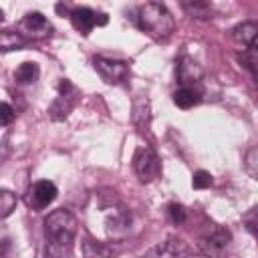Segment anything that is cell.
<instances>
[{
    "label": "cell",
    "mask_w": 258,
    "mask_h": 258,
    "mask_svg": "<svg viewBox=\"0 0 258 258\" xmlns=\"http://www.w3.org/2000/svg\"><path fill=\"white\" fill-rule=\"evenodd\" d=\"M131 119L135 123V127L145 133L149 129V123H151V109H149V99L139 95L135 101H133V113H131Z\"/></svg>",
    "instance_id": "11"
},
{
    "label": "cell",
    "mask_w": 258,
    "mask_h": 258,
    "mask_svg": "<svg viewBox=\"0 0 258 258\" xmlns=\"http://www.w3.org/2000/svg\"><path fill=\"white\" fill-rule=\"evenodd\" d=\"M167 212H169V218H171V222H173V224H183V222H185V218H187L185 208H183L181 204H175V202L167 206Z\"/></svg>",
    "instance_id": "22"
},
{
    "label": "cell",
    "mask_w": 258,
    "mask_h": 258,
    "mask_svg": "<svg viewBox=\"0 0 258 258\" xmlns=\"http://www.w3.org/2000/svg\"><path fill=\"white\" fill-rule=\"evenodd\" d=\"M56 185L48 179H38L34 181L30 187H28V194H26V204L32 208V210H44L48 204H52L56 200Z\"/></svg>",
    "instance_id": "6"
},
{
    "label": "cell",
    "mask_w": 258,
    "mask_h": 258,
    "mask_svg": "<svg viewBox=\"0 0 258 258\" xmlns=\"http://www.w3.org/2000/svg\"><path fill=\"white\" fill-rule=\"evenodd\" d=\"M38 77H40V69H38V64L32 62V60L22 62V64L14 71V81H16L18 85H30V83L38 81Z\"/></svg>",
    "instance_id": "15"
},
{
    "label": "cell",
    "mask_w": 258,
    "mask_h": 258,
    "mask_svg": "<svg viewBox=\"0 0 258 258\" xmlns=\"http://www.w3.org/2000/svg\"><path fill=\"white\" fill-rule=\"evenodd\" d=\"M187 258H212V256H208V254H189Z\"/></svg>",
    "instance_id": "26"
},
{
    "label": "cell",
    "mask_w": 258,
    "mask_h": 258,
    "mask_svg": "<svg viewBox=\"0 0 258 258\" xmlns=\"http://www.w3.org/2000/svg\"><path fill=\"white\" fill-rule=\"evenodd\" d=\"M83 252H85V258H113L111 250L107 246H103L101 242H95V240H85Z\"/></svg>",
    "instance_id": "19"
},
{
    "label": "cell",
    "mask_w": 258,
    "mask_h": 258,
    "mask_svg": "<svg viewBox=\"0 0 258 258\" xmlns=\"http://www.w3.org/2000/svg\"><path fill=\"white\" fill-rule=\"evenodd\" d=\"M200 101H202V97L194 87H181V89H177L173 93V103L177 107H181V109H191Z\"/></svg>",
    "instance_id": "17"
},
{
    "label": "cell",
    "mask_w": 258,
    "mask_h": 258,
    "mask_svg": "<svg viewBox=\"0 0 258 258\" xmlns=\"http://www.w3.org/2000/svg\"><path fill=\"white\" fill-rule=\"evenodd\" d=\"M191 252L187 250L185 244H181L179 240H165L157 246H153L145 258H187Z\"/></svg>",
    "instance_id": "10"
},
{
    "label": "cell",
    "mask_w": 258,
    "mask_h": 258,
    "mask_svg": "<svg viewBox=\"0 0 258 258\" xmlns=\"http://www.w3.org/2000/svg\"><path fill=\"white\" fill-rule=\"evenodd\" d=\"M256 34H258V24L254 20H248V22H242L238 24L234 30H232V36L238 44H242L244 48H250V46H256Z\"/></svg>",
    "instance_id": "14"
},
{
    "label": "cell",
    "mask_w": 258,
    "mask_h": 258,
    "mask_svg": "<svg viewBox=\"0 0 258 258\" xmlns=\"http://www.w3.org/2000/svg\"><path fill=\"white\" fill-rule=\"evenodd\" d=\"M240 60H242V64L252 73V77H256V46L244 48L242 54H240Z\"/></svg>",
    "instance_id": "21"
},
{
    "label": "cell",
    "mask_w": 258,
    "mask_h": 258,
    "mask_svg": "<svg viewBox=\"0 0 258 258\" xmlns=\"http://www.w3.org/2000/svg\"><path fill=\"white\" fill-rule=\"evenodd\" d=\"M16 194L10 191V189H0V220L10 216L12 210L16 208Z\"/></svg>",
    "instance_id": "20"
},
{
    "label": "cell",
    "mask_w": 258,
    "mask_h": 258,
    "mask_svg": "<svg viewBox=\"0 0 258 258\" xmlns=\"http://www.w3.org/2000/svg\"><path fill=\"white\" fill-rule=\"evenodd\" d=\"M77 236V220L69 210H54L44 220V240L46 254L60 258L73 248Z\"/></svg>",
    "instance_id": "1"
},
{
    "label": "cell",
    "mask_w": 258,
    "mask_h": 258,
    "mask_svg": "<svg viewBox=\"0 0 258 258\" xmlns=\"http://www.w3.org/2000/svg\"><path fill=\"white\" fill-rule=\"evenodd\" d=\"M230 240H232V236H230L228 230H224V228H214V232L204 240V250H206L208 256L216 258V254H220L224 248H228Z\"/></svg>",
    "instance_id": "13"
},
{
    "label": "cell",
    "mask_w": 258,
    "mask_h": 258,
    "mask_svg": "<svg viewBox=\"0 0 258 258\" xmlns=\"http://www.w3.org/2000/svg\"><path fill=\"white\" fill-rule=\"evenodd\" d=\"M191 185H194L196 189H206V187H210V185H212V175H210L208 171L200 169V171H196V173H194Z\"/></svg>",
    "instance_id": "23"
},
{
    "label": "cell",
    "mask_w": 258,
    "mask_h": 258,
    "mask_svg": "<svg viewBox=\"0 0 258 258\" xmlns=\"http://www.w3.org/2000/svg\"><path fill=\"white\" fill-rule=\"evenodd\" d=\"M256 147H252L250 151H248V155H246V167H248V171L252 173V175H256Z\"/></svg>",
    "instance_id": "25"
},
{
    "label": "cell",
    "mask_w": 258,
    "mask_h": 258,
    "mask_svg": "<svg viewBox=\"0 0 258 258\" xmlns=\"http://www.w3.org/2000/svg\"><path fill=\"white\" fill-rule=\"evenodd\" d=\"M133 169H135L139 181L149 183L161 173V163L151 147H139L133 155Z\"/></svg>",
    "instance_id": "4"
},
{
    "label": "cell",
    "mask_w": 258,
    "mask_h": 258,
    "mask_svg": "<svg viewBox=\"0 0 258 258\" xmlns=\"http://www.w3.org/2000/svg\"><path fill=\"white\" fill-rule=\"evenodd\" d=\"M129 224H131V216L123 208H117V210L113 208V214L107 216V232H109V236L119 238V236L127 234L129 232Z\"/></svg>",
    "instance_id": "12"
},
{
    "label": "cell",
    "mask_w": 258,
    "mask_h": 258,
    "mask_svg": "<svg viewBox=\"0 0 258 258\" xmlns=\"http://www.w3.org/2000/svg\"><path fill=\"white\" fill-rule=\"evenodd\" d=\"M71 22H73V26L81 32V34H89L95 26H103V24H107V14H103V12H95V10H91V8H87V6H79V8H75V10H71Z\"/></svg>",
    "instance_id": "7"
},
{
    "label": "cell",
    "mask_w": 258,
    "mask_h": 258,
    "mask_svg": "<svg viewBox=\"0 0 258 258\" xmlns=\"http://www.w3.org/2000/svg\"><path fill=\"white\" fill-rule=\"evenodd\" d=\"M137 24L155 40H165L171 36L175 22L171 12L159 2H145L137 10Z\"/></svg>",
    "instance_id": "2"
},
{
    "label": "cell",
    "mask_w": 258,
    "mask_h": 258,
    "mask_svg": "<svg viewBox=\"0 0 258 258\" xmlns=\"http://www.w3.org/2000/svg\"><path fill=\"white\" fill-rule=\"evenodd\" d=\"M93 67L99 73V77L109 83V85H117L123 83L129 77V64L125 60H117V58H107V56H95L93 58Z\"/></svg>",
    "instance_id": "5"
},
{
    "label": "cell",
    "mask_w": 258,
    "mask_h": 258,
    "mask_svg": "<svg viewBox=\"0 0 258 258\" xmlns=\"http://www.w3.org/2000/svg\"><path fill=\"white\" fill-rule=\"evenodd\" d=\"M75 97H77L75 85H73L69 79H60V83H58V97H56V101H54L52 107H50L52 119H62V117H67L69 111L73 109Z\"/></svg>",
    "instance_id": "9"
},
{
    "label": "cell",
    "mask_w": 258,
    "mask_h": 258,
    "mask_svg": "<svg viewBox=\"0 0 258 258\" xmlns=\"http://www.w3.org/2000/svg\"><path fill=\"white\" fill-rule=\"evenodd\" d=\"M16 32L22 38H26L28 42L30 40H44L52 34V24L40 12H26L20 18V22L16 24Z\"/></svg>",
    "instance_id": "3"
},
{
    "label": "cell",
    "mask_w": 258,
    "mask_h": 258,
    "mask_svg": "<svg viewBox=\"0 0 258 258\" xmlns=\"http://www.w3.org/2000/svg\"><path fill=\"white\" fill-rule=\"evenodd\" d=\"M2 18H4V14H2V10H0V22H2Z\"/></svg>",
    "instance_id": "27"
},
{
    "label": "cell",
    "mask_w": 258,
    "mask_h": 258,
    "mask_svg": "<svg viewBox=\"0 0 258 258\" xmlns=\"http://www.w3.org/2000/svg\"><path fill=\"white\" fill-rule=\"evenodd\" d=\"M181 8L191 18H200V20L210 18V14H212V6L208 2H202V0H185V2H181Z\"/></svg>",
    "instance_id": "18"
},
{
    "label": "cell",
    "mask_w": 258,
    "mask_h": 258,
    "mask_svg": "<svg viewBox=\"0 0 258 258\" xmlns=\"http://www.w3.org/2000/svg\"><path fill=\"white\" fill-rule=\"evenodd\" d=\"M14 121V109L8 103H0V129Z\"/></svg>",
    "instance_id": "24"
},
{
    "label": "cell",
    "mask_w": 258,
    "mask_h": 258,
    "mask_svg": "<svg viewBox=\"0 0 258 258\" xmlns=\"http://www.w3.org/2000/svg\"><path fill=\"white\" fill-rule=\"evenodd\" d=\"M28 44L26 38H22L16 30H0V52L8 50H20Z\"/></svg>",
    "instance_id": "16"
},
{
    "label": "cell",
    "mask_w": 258,
    "mask_h": 258,
    "mask_svg": "<svg viewBox=\"0 0 258 258\" xmlns=\"http://www.w3.org/2000/svg\"><path fill=\"white\" fill-rule=\"evenodd\" d=\"M175 77L181 87H191L204 77V69L198 64V60L189 54H181L175 60Z\"/></svg>",
    "instance_id": "8"
}]
</instances>
